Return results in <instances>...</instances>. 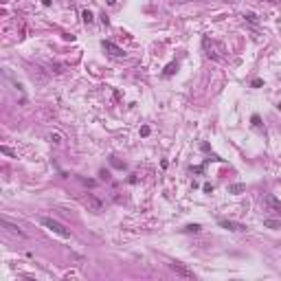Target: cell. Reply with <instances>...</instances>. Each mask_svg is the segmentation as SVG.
I'll return each mask as SVG.
<instances>
[{"mask_svg": "<svg viewBox=\"0 0 281 281\" xmlns=\"http://www.w3.org/2000/svg\"><path fill=\"white\" fill-rule=\"evenodd\" d=\"M42 226H46L51 233H55V235H59L62 239H70V231L64 226V224H59L57 220H53V218H42Z\"/></svg>", "mask_w": 281, "mask_h": 281, "instance_id": "obj_1", "label": "cell"}, {"mask_svg": "<svg viewBox=\"0 0 281 281\" xmlns=\"http://www.w3.org/2000/svg\"><path fill=\"white\" fill-rule=\"evenodd\" d=\"M169 268L174 270L178 277H185V279H195V273H193L191 268H187L185 264H180V261H174V264H169Z\"/></svg>", "mask_w": 281, "mask_h": 281, "instance_id": "obj_2", "label": "cell"}, {"mask_svg": "<svg viewBox=\"0 0 281 281\" xmlns=\"http://www.w3.org/2000/svg\"><path fill=\"white\" fill-rule=\"evenodd\" d=\"M220 226H222V229H226V231H246V224L231 222V220H222V222H220Z\"/></svg>", "mask_w": 281, "mask_h": 281, "instance_id": "obj_3", "label": "cell"}, {"mask_svg": "<svg viewBox=\"0 0 281 281\" xmlns=\"http://www.w3.org/2000/svg\"><path fill=\"white\" fill-rule=\"evenodd\" d=\"M103 49L106 51H110V55H114V57H123V49H119L117 44H112V42H103Z\"/></svg>", "mask_w": 281, "mask_h": 281, "instance_id": "obj_4", "label": "cell"}, {"mask_svg": "<svg viewBox=\"0 0 281 281\" xmlns=\"http://www.w3.org/2000/svg\"><path fill=\"white\" fill-rule=\"evenodd\" d=\"M266 204H268L273 211H281V202L275 198V195H266Z\"/></svg>", "mask_w": 281, "mask_h": 281, "instance_id": "obj_5", "label": "cell"}, {"mask_svg": "<svg viewBox=\"0 0 281 281\" xmlns=\"http://www.w3.org/2000/svg\"><path fill=\"white\" fill-rule=\"evenodd\" d=\"M5 226H7L9 231H11L13 235H18V237H26V233H24V231H20V229L15 226V224H11V222H7V220H5Z\"/></svg>", "mask_w": 281, "mask_h": 281, "instance_id": "obj_6", "label": "cell"}, {"mask_svg": "<svg viewBox=\"0 0 281 281\" xmlns=\"http://www.w3.org/2000/svg\"><path fill=\"white\" fill-rule=\"evenodd\" d=\"M246 189V185H242V182H235V185H231L229 187V191L231 193H239V191H244Z\"/></svg>", "mask_w": 281, "mask_h": 281, "instance_id": "obj_7", "label": "cell"}, {"mask_svg": "<svg viewBox=\"0 0 281 281\" xmlns=\"http://www.w3.org/2000/svg\"><path fill=\"white\" fill-rule=\"evenodd\" d=\"M86 202L92 207V211H99V209H101V202H99V200H95L92 195H88V200H86Z\"/></svg>", "mask_w": 281, "mask_h": 281, "instance_id": "obj_8", "label": "cell"}, {"mask_svg": "<svg viewBox=\"0 0 281 281\" xmlns=\"http://www.w3.org/2000/svg\"><path fill=\"white\" fill-rule=\"evenodd\" d=\"M200 231V224H187L185 226V233H198Z\"/></svg>", "mask_w": 281, "mask_h": 281, "instance_id": "obj_9", "label": "cell"}, {"mask_svg": "<svg viewBox=\"0 0 281 281\" xmlns=\"http://www.w3.org/2000/svg\"><path fill=\"white\" fill-rule=\"evenodd\" d=\"M81 18H83V22H86V24L92 22V13L88 11V9H83V11H81Z\"/></svg>", "mask_w": 281, "mask_h": 281, "instance_id": "obj_10", "label": "cell"}, {"mask_svg": "<svg viewBox=\"0 0 281 281\" xmlns=\"http://www.w3.org/2000/svg\"><path fill=\"white\" fill-rule=\"evenodd\" d=\"M264 224H266V226H268V229H279V226H281V224H279L277 220H266Z\"/></svg>", "mask_w": 281, "mask_h": 281, "instance_id": "obj_11", "label": "cell"}, {"mask_svg": "<svg viewBox=\"0 0 281 281\" xmlns=\"http://www.w3.org/2000/svg\"><path fill=\"white\" fill-rule=\"evenodd\" d=\"M174 70H176V64H169V66L165 68V73H163V75H165V77H169V75H174Z\"/></svg>", "mask_w": 281, "mask_h": 281, "instance_id": "obj_12", "label": "cell"}, {"mask_svg": "<svg viewBox=\"0 0 281 281\" xmlns=\"http://www.w3.org/2000/svg\"><path fill=\"white\" fill-rule=\"evenodd\" d=\"M252 125H255V127H261V119H259V114H252Z\"/></svg>", "mask_w": 281, "mask_h": 281, "instance_id": "obj_13", "label": "cell"}, {"mask_svg": "<svg viewBox=\"0 0 281 281\" xmlns=\"http://www.w3.org/2000/svg\"><path fill=\"white\" fill-rule=\"evenodd\" d=\"M51 140H53V143H62V134L53 132V134H51Z\"/></svg>", "mask_w": 281, "mask_h": 281, "instance_id": "obj_14", "label": "cell"}, {"mask_svg": "<svg viewBox=\"0 0 281 281\" xmlns=\"http://www.w3.org/2000/svg\"><path fill=\"white\" fill-rule=\"evenodd\" d=\"M244 18H246L248 22H252V24H257V18H255V13H246Z\"/></svg>", "mask_w": 281, "mask_h": 281, "instance_id": "obj_15", "label": "cell"}, {"mask_svg": "<svg viewBox=\"0 0 281 281\" xmlns=\"http://www.w3.org/2000/svg\"><path fill=\"white\" fill-rule=\"evenodd\" d=\"M202 189L207 191V193H211V191H213V185H211V182H204V185H202Z\"/></svg>", "mask_w": 281, "mask_h": 281, "instance_id": "obj_16", "label": "cell"}, {"mask_svg": "<svg viewBox=\"0 0 281 281\" xmlns=\"http://www.w3.org/2000/svg\"><path fill=\"white\" fill-rule=\"evenodd\" d=\"M147 134H149V127L143 125V127H140V136H147Z\"/></svg>", "mask_w": 281, "mask_h": 281, "instance_id": "obj_17", "label": "cell"}, {"mask_svg": "<svg viewBox=\"0 0 281 281\" xmlns=\"http://www.w3.org/2000/svg\"><path fill=\"white\" fill-rule=\"evenodd\" d=\"M261 83H264V81H261V79H252V88H259Z\"/></svg>", "mask_w": 281, "mask_h": 281, "instance_id": "obj_18", "label": "cell"}, {"mask_svg": "<svg viewBox=\"0 0 281 281\" xmlns=\"http://www.w3.org/2000/svg\"><path fill=\"white\" fill-rule=\"evenodd\" d=\"M42 5H44V7H49V5H51V0H42Z\"/></svg>", "mask_w": 281, "mask_h": 281, "instance_id": "obj_19", "label": "cell"}, {"mask_svg": "<svg viewBox=\"0 0 281 281\" xmlns=\"http://www.w3.org/2000/svg\"><path fill=\"white\" fill-rule=\"evenodd\" d=\"M108 5H117V0H108Z\"/></svg>", "mask_w": 281, "mask_h": 281, "instance_id": "obj_20", "label": "cell"}, {"mask_svg": "<svg viewBox=\"0 0 281 281\" xmlns=\"http://www.w3.org/2000/svg\"><path fill=\"white\" fill-rule=\"evenodd\" d=\"M174 2H189V0H174Z\"/></svg>", "mask_w": 281, "mask_h": 281, "instance_id": "obj_21", "label": "cell"}, {"mask_svg": "<svg viewBox=\"0 0 281 281\" xmlns=\"http://www.w3.org/2000/svg\"><path fill=\"white\" fill-rule=\"evenodd\" d=\"M277 108H279V110H281V103H279V106H277Z\"/></svg>", "mask_w": 281, "mask_h": 281, "instance_id": "obj_22", "label": "cell"}]
</instances>
